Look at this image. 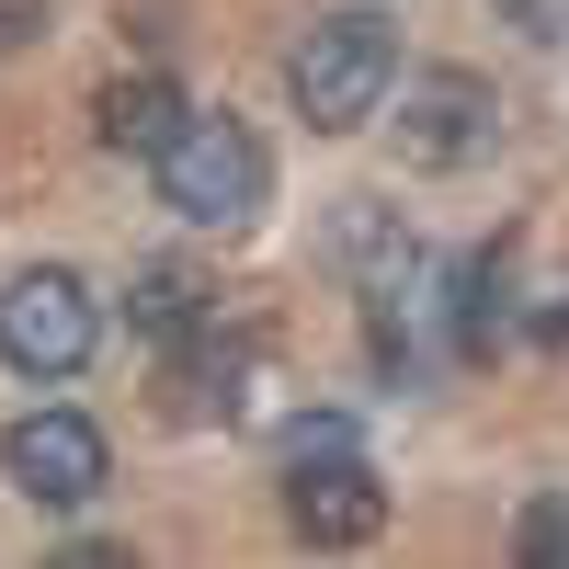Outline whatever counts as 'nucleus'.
<instances>
[{
	"label": "nucleus",
	"mask_w": 569,
	"mask_h": 569,
	"mask_svg": "<svg viewBox=\"0 0 569 569\" xmlns=\"http://www.w3.org/2000/svg\"><path fill=\"white\" fill-rule=\"evenodd\" d=\"M490 91L467 80V69H421L410 80V103H399V160H421V171H467L490 149Z\"/></svg>",
	"instance_id": "obj_6"
},
{
	"label": "nucleus",
	"mask_w": 569,
	"mask_h": 569,
	"mask_svg": "<svg viewBox=\"0 0 569 569\" xmlns=\"http://www.w3.org/2000/svg\"><path fill=\"white\" fill-rule=\"evenodd\" d=\"M160 194H171V217H194V228H251L262 194H273V149L240 114H194L182 149L160 160Z\"/></svg>",
	"instance_id": "obj_2"
},
{
	"label": "nucleus",
	"mask_w": 569,
	"mask_h": 569,
	"mask_svg": "<svg viewBox=\"0 0 569 569\" xmlns=\"http://www.w3.org/2000/svg\"><path fill=\"white\" fill-rule=\"evenodd\" d=\"M284 525H297L308 547H365L376 525H388V490H376L365 456H342V445H297V467H284Z\"/></svg>",
	"instance_id": "obj_5"
},
{
	"label": "nucleus",
	"mask_w": 569,
	"mask_h": 569,
	"mask_svg": "<svg viewBox=\"0 0 569 569\" xmlns=\"http://www.w3.org/2000/svg\"><path fill=\"white\" fill-rule=\"evenodd\" d=\"M46 34V0H0V58H12V46H34Z\"/></svg>",
	"instance_id": "obj_11"
},
{
	"label": "nucleus",
	"mask_w": 569,
	"mask_h": 569,
	"mask_svg": "<svg viewBox=\"0 0 569 569\" xmlns=\"http://www.w3.org/2000/svg\"><path fill=\"white\" fill-rule=\"evenodd\" d=\"M228 399H240V353H228L217 330H194V342L171 353V410L206 421V410H228Z\"/></svg>",
	"instance_id": "obj_9"
},
{
	"label": "nucleus",
	"mask_w": 569,
	"mask_h": 569,
	"mask_svg": "<svg viewBox=\"0 0 569 569\" xmlns=\"http://www.w3.org/2000/svg\"><path fill=\"white\" fill-rule=\"evenodd\" d=\"M182 126H194V103H182V91H171L160 69H137V80H114V91H103V149L149 160V171L182 149Z\"/></svg>",
	"instance_id": "obj_7"
},
{
	"label": "nucleus",
	"mask_w": 569,
	"mask_h": 569,
	"mask_svg": "<svg viewBox=\"0 0 569 569\" xmlns=\"http://www.w3.org/2000/svg\"><path fill=\"white\" fill-rule=\"evenodd\" d=\"M0 467H12V490H23V501L69 512V501H91V490L114 479V445L91 433L80 410H23L12 433H0Z\"/></svg>",
	"instance_id": "obj_4"
},
{
	"label": "nucleus",
	"mask_w": 569,
	"mask_h": 569,
	"mask_svg": "<svg viewBox=\"0 0 569 569\" xmlns=\"http://www.w3.org/2000/svg\"><path fill=\"white\" fill-rule=\"evenodd\" d=\"M284 91H297V114L319 137L376 126V103L399 91V23L388 12H319L297 34V58H284Z\"/></svg>",
	"instance_id": "obj_1"
},
{
	"label": "nucleus",
	"mask_w": 569,
	"mask_h": 569,
	"mask_svg": "<svg viewBox=\"0 0 569 569\" xmlns=\"http://www.w3.org/2000/svg\"><path fill=\"white\" fill-rule=\"evenodd\" d=\"M91 342H103V308H91V284L69 262H34L0 284V365L12 376H80Z\"/></svg>",
	"instance_id": "obj_3"
},
{
	"label": "nucleus",
	"mask_w": 569,
	"mask_h": 569,
	"mask_svg": "<svg viewBox=\"0 0 569 569\" xmlns=\"http://www.w3.org/2000/svg\"><path fill=\"white\" fill-rule=\"evenodd\" d=\"M512 558H525V569H569V490L525 501V525H512Z\"/></svg>",
	"instance_id": "obj_10"
},
{
	"label": "nucleus",
	"mask_w": 569,
	"mask_h": 569,
	"mask_svg": "<svg viewBox=\"0 0 569 569\" xmlns=\"http://www.w3.org/2000/svg\"><path fill=\"white\" fill-rule=\"evenodd\" d=\"M126 330H137V342H160V353H182V342L206 330V273H194V262H149V273L126 284Z\"/></svg>",
	"instance_id": "obj_8"
}]
</instances>
